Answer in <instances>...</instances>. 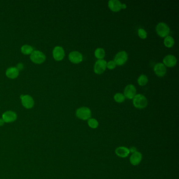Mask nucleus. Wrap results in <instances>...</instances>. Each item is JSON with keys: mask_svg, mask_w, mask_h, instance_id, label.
I'll return each instance as SVG.
<instances>
[{"mask_svg": "<svg viewBox=\"0 0 179 179\" xmlns=\"http://www.w3.org/2000/svg\"><path fill=\"white\" fill-rule=\"evenodd\" d=\"M4 121L3 120V119L1 118V119H0V126H3L4 124Z\"/></svg>", "mask_w": 179, "mask_h": 179, "instance_id": "nucleus-28", "label": "nucleus"}, {"mask_svg": "<svg viewBox=\"0 0 179 179\" xmlns=\"http://www.w3.org/2000/svg\"><path fill=\"white\" fill-rule=\"evenodd\" d=\"M54 59L57 61H60L64 59L65 56L64 50L61 46H56L53 51Z\"/></svg>", "mask_w": 179, "mask_h": 179, "instance_id": "nucleus-8", "label": "nucleus"}, {"mask_svg": "<svg viewBox=\"0 0 179 179\" xmlns=\"http://www.w3.org/2000/svg\"><path fill=\"white\" fill-rule=\"evenodd\" d=\"M148 81V79L147 76L145 75H141L138 78V83L139 85L140 86H145L147 84Z\"/></svg>", "mask_w": 179, "mask_h": 179, "instance_id": "nucleus-22", "label": "nucleus"}, {"mask_svg": "<svg viewBox=\"0 0 179 179\" xmlns=\"http://www.w3.org/2000/svg\"><path fill=\"white\" fill-rule=\"evenodd\" d=\"M138 35L140 38H141L142 39H145L147 38V33L145 30L142 28H139L138 30Z\"/></svg>", "mask_w": 179, "mask_h": 179, "instance_id": "nucleus-24", "label": "nucleus"}, {"mask_svg": "<svg viewBox=\"0 0 179 179\" xmlns=\"http://www.w3.org/2000/svg\"><path fill=\"white\" fill-rule=\"evenodd\" d=\"M83 55L81 53L77 51H73L70 53L69 59L74 64H78L83 60Z\"/></svg>", "mask_w": 179, "mask_h": 179, "instance_id": "nucleus-10", "label": "nucleus"}, {"mask_svg": "<svg viewBox=\"0 0 179 179\" xmlns=\"http://www.w3.org/2000/svg\"><path fill=\"white\" fill-rule=\"evenodd\" d=\"M164 45L166 47H172L174 44V38L170 36H168L166 37L164 41Z\"/></svg>", "mask_w": 179, "mask_h": 179, "instance_id": "nucleus-19", "label": "nucleus"}, {"mask_svg": "<svg viewBox=\"0 0 179 179\" xmlns=\"http://www.w3.org/2000/svg\"><path fill=\"white\" fill-rule=\"evenodd\" d=\"M136 87L134 86V85H127L126 88H124V96L126 97L128 99H133L134 97L136 96Z\"/></svg>", "mask_w": 179, "mask_h": 179, "instance_id": "nucleus-11", "label": "nucleus"}, {"mask_svg": "<svg viewBox=\"0 0 179 179\" xmlns=\"http://www.w3.org/2000/svg\"><path fill=\"white\" fill-rule=\"evenodd\" d=\"M128 59V54L124 51H121L116 55L114 62L118 65H123L126 62Z\"/></svg>", "mask_w": 179, "mask_h": 179, "instance_id": "nucleus-6", "label": "nucleus"}, {"mask_svg": "<svg viewBox=\"0 0 179 179\" xmlns=\"http://www.w3.org/2000/svg\"><path fill=\"white\" fill-rule=\"evenodd\" d=\"M133 104L135 107L139 109H143L148 105L147 98L141 94H138L134 97Z\"/></svg>", "mask_w": 179, "mask_h": 179, "instance_id": "nucleus-1", "label": "nucleus"}, {"mask_svg": "<svg viewBox=\"0 0 179 179\" xmlns=\"http://www.w3.org/2000/svg\"><path fill=\"white\" fill-rule=\"evenodd\" d=\"M30 59L33 62L36 64H41L45 61L46 56L41 51L35 50L30 54Z\"/></svg>", "mask_w": 179, "mask_h": 179, "instance_id": "nucleus-2", "label": "nucleus"}, {"mask_svg": "<svg viewBox=\"0 0 179 179\" xmlns=\"http://www.w3.org/2000/svg\"><path fill=\"white\" fill-rule=\"evenodd\" d=\"M110 9L113 12H118L121 9L122 3L118 0H110L108 2Z\"/></svg>", "mask_w": 179, "mask_h": 179, "instance_id": "nucleus-16", "label": "nucleus"}, {"mask_svg": "<svg viewBox=\"0 0 179 179\" xmlns=\"http://www.w3.org/2000/svg\"><path fill=\"white\" fill-rule=\"evenodd\" d=\"M21 99L22 104L25 108L31 109L34 106V99L30 95H21Z\"/></svg>", "mask_w": 179, "mask_h": 179, "instance_id": "nucleus-7", "label": "nucleus"}, {"mask_svg": "<svg viewBox=\"0 0 179 179\" xmlns=\"http://www.w3.org/2000/svg\"><path fill=\"white\" fill-rule=\"evenodd\" d=\"M163 64L169 67H172L177 64V59L174 56L172 55H168L166 56L163 60Z\"/></svg>", "mask_w": 179, "mask_h": 179, "instance_id": "nucleus-14", "label": "nucleus"}, {"mask_svg": "<svg viewBox=\"0 0 179 179\" xmlns=\"http://www.w3.org/2000/svg\"><path fill=\"white\" fill-rule=\"evenodd\" d=\"M19 75V70L15 67H12L8 68L6 71V75L10 79H15L18 77Z\"/></svg>", "mask_w": 179, "mask_h": 179, "instance_id": "nucleus-17", "label": "nucleus"}, {"mask_svg": "<svg viewBox=\"0 0 179 179\" xmlns=\"http://www.w3.org/2000/svg\"><path fill=\"white\" fill-rule=\"evenodd\" d=\"M129 151H130V153L131 152L133 153L137 151V148H136V147H131L129 149Z\"/></svg>", "mask_w": 179, "mask_h": 179, "instance_id": "nucleus-26", "label": "nucleus"}, {"mask_svg": "<svg viewBox=\"0 0 179 179\" xmlns=\"http://www.w3.org/2000/svg\"><path fill=\"white\" fill-rule=\"evenodd\" d=\"M115 153L119 157L124 158L128 156L130 153V151L128 148L127 147H119L116 149Z\"/></svg>", "mask_w": 179, "mask_h": 179, "instance_id": "nucleus-15", "label": "nucleus"}, {"mask_svg": "<svg viewBox=\"0 0 179 179\" xmlns=\"http://www.w3.org/2000/svg\"><path fill=\"white\" fill-rule=\"evenodd\" d=\"M76 115L79 119L83 120H86L91 118V113L89 108L83 107L79 108L77 110Z\"/></svg>", "mask_w": 179, "mask_h": 179, "instance_id": "nucleus-3", "label": "nucleus"}, {"mask_svg": "<svg viewBox=\"0 0 179 179\" xmlns=\"http://www.w3.org/2000/svg\"><path fill=\"white\" fill-rule=\"evenodd\" d=\"M127 6L125 4H122V6H121V9H126Z\"/></svg>", "mask_w": 179, "mask_h": 179, "instance_id": "nucleus-29", "label": "nucleus"}, {"mask_svg": "<svg viewBox=\"0 0 179 179\" xmlns=\"http://www.w3.org/2000/svg\"><path fill=\"white\" fill-rule=\"evenodd\" d=\"M33 51V48L31 46L28 45H24L21 47V52L24 55H30Z\"/></svg>", "mask_w": 179, "mask_h": 179, "instance_id": "nucleus-18", "label": "nucleus"}, {"mask_svg": "<svg viewBox=\"0 0 179 179\" xmlns=\"http://www.w3.org/2000/svg\"><path fill=\"white\" fill-rule=\"evenodd\" d=\"M2 119L5 123H12L17 119V115L13 111H6L2 115Z\"/></svg>", "mask_w": 179, "mask_h": 179, "instance_id": "nucleus-9", "label": "nucleus"}, {"mask_svg": "<svg viewBox=\"0 0 179 179\" xmlns=\"http://www.w3.org/2000/svg\"><path fill=\"white\" fill-rule=\"evenodd\" d=\"M154 71L156 75L159 77H163L166 73V68L163 64L158 63L154 67Z\"/></svg>", "mask_w": 179, "mask_h": 179, "instance_id": "nucleus-13", "label": "nucleus"}, {"mask_svg": "<svg viewBox=\"0 0 179 179\" xmlns=\"http://www.w3.org/2000/svg\"><path fill=\"white\" fill-rule=\"evenodd\" d=\"M142 159V155L141 153L139 151H136L133 153L130 156V162L131 164L133 166H137L141 162Z\"/></svg>", "mask_w": 179, "mask_h": 179, "instance_id": "nucleus-12", "label": "nucleus"}, {"mask_svg": "<svg viewBox=\"0 0 179 179\" xmlns=\"http://www.w3.org/2000/svg\"><path fill=\"white\" fill-rule=\"evenodd\" d=\"M88 124L89 127H91V128L96 129L99 126V123L96 119L94 118H90L88 120Z\"/></svg>", "mask_w": 179, "mask_h": 179, "instance_id": "nucleus-21", "label": "nucleus"}, {"mask_svg": "<svg viewBox=\"0 0 179 179\" xmlns=\"http://www.w3.org/2000/svg\"><path fill=\"white\" fill-rule=\"evenodd\" d=\"M116 63L114 61H113V60L110 61L107 64V67H108V68L109 70H113L116 67Z\"/></svg>", "mask_w": 179, "mask_h": 179, "instance_id": "nucleus-25", "label": "nucleus"}, {"mask_svg": "<svg viewBox=\"0 0 179 179\" xmlns=\"http://www.w3.org/2000/svg\"><path fill=\"white\" fill-rule=\"evenodd\" d=\"M95 55L97 59H102L105 56V52L102 48H98L95 52Z\"/></svg>", "mask_w": 179, "mask_h": 179, "instance_id": "nucleus-20", "label": "nucleus"}, {"mask_svg": "<svg viewBox=\"0 0 179 179\" xmlns=\"http://www.w3.org/2000/svg\"><path fill=\"white\" fill-rule=\"evenodd\" d=\"M156 30L157 34L162 38L168 36L170 32L169 27L164 23H159L156 26Z\"/></svg>", "mask_w": 179, "mask_h": 179, "instance_id": "nucleus-4", "label": "nucleus"}, {"mask_svg": "<svg viewBox=\"0 0 179 179\" xmlns=\"http://www.w3.org/2000/svg\"><path fill=\"white\" fill-rule=\"evenodd\" d=\"M114 99L117 102H123L125 99V97L124 95L121 93H117L114 96Z\"/></svg>", "mask_w": 179, "mask_h": 179, "instance_id": "nucleus-23", "label": "nucleus"}, {"mask_svg": "<svg viewBox=\"0 0 179 179\" xmlns=\"http://www.w3.org/2000/svg\"><path fill=\"white\" fill-rule=\"evenodd\" d=\"M17 70H23V65L22 63H19V64H17Z\"/></svg>", "mask_w": 179, "mask_h": 179, "instance_id": "nucleus-27", "label": "nucleus"}, {"mask_svg": "<svg viewBox=\"0 0 179 179\" xmlns=\"http://www.w3.org/2000/svg\"><path fill=\"white\" fill-rule=\"evenodd\" d=\"M107 62L104 59H99L97 60L94 65V72L97 74L103 73L107 67Z\"/></svg>", "mask_w": 179, "mask_h": 179, "instance_id": "nucleus-5", "label": "nucleus"}]
</instances>
